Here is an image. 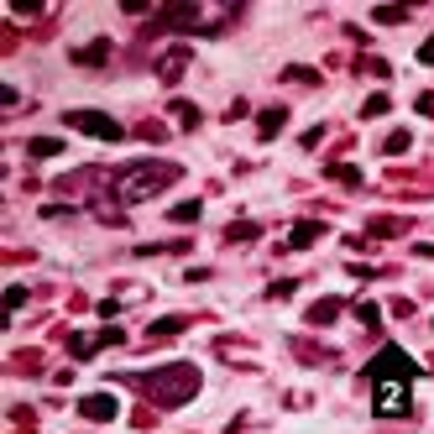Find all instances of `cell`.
Listing matches in <instances>:
<instances>
[{
  "label": "cell",
  "mask_w": 434,
  "mask_h": 434,
  "mask_svg": "<svg viewBox=\"0 0 434 434\" xmlns=\"http://www.w3.org/2000/svg\"><path fill=\"white\" fill-rule=\"evenodd\" d=\"M84 413L89 419H110L116 413V398H84Z\"/></svg>",
  "instance_id": "277c9868"
},
{
  "label": "cell",
  "mask_w": 434,
  "mask_h": 434,
  "mask_svg": "<svg viewBox=\"0 0 434 434\" xmlns=\"http://www.w3.org/2000/svg\"><path fill=\"white\" fill-rule=\"evenodd\" d=\"M152 178H173V168H163V163H147V168H131L126 178H120V194H126V199H147V194H152Z\"/></svg>",
  "instance_id": "7a4b0ae2"
},
{
  "label": "cell",
  "mask_w": 434,
  "mask_h": 434,
  "mask_svg": "<svg viewBox=\"0 0 434 434\" xmlns=\"http://www.w3.org/2000/svg\"><path fill=\"white\" fill-rule=\"evenodd\" d=\"M424 63H434V42H424Z\"/></svg>",
  "instance_id": "9c48e42d"
},
{
  "label": "cell",
  "mask_w": 434,
  "mask_h": 434,
  "mask_svg": "<svg viewBox=\"0 0 434 434\" xmlns=\"http://www.w3.org/2000/svg\"><path fill=\"white\" fill-rule=\"evenodd\" d=\"M335 314H341V304H335V298H325V304L314 309V319H319V325H325V319H335Z\"/></svg>",
  "instance_id": "52a82bcc"
},
{
  "label": "cell",
  "mask_w": 434,
  "mask_h": 434,
  "mask_svg": "<svg viewBox=\"0 0 434 434\" xmlns=\"http://www.w3.org/2000/svg\"><path fill=\"white\" fill-rule=\"evenodd\" d=\"M403 16H408L403 6H377V21H403Z\"/></svg>",
  "instance_id": "5b68a950"
},
{
  "label": "cell",
  "mask_w": 434,
  "mask_h": 434,
  "mask_svg": "<svg viewBox=\"0 0 434 434\" xmlns=\"http://www.w3.org/2000/svg\"><path fill=\"white\" fill-rule=\"evenodd\" d=\"M69 126L89 131V136H105V141H120V126H116L110 116H94V110H73V116H69Z\"/></svg>",
  "instance_id": "3957f363"
},
{
  "label": "cell",
  "mask_w": 434,
  "mask_h": 434,
  "mask_svg": "<svg viewBox=\"0 0 434 434\" xmlns=\"http://www.w3.org/2000/svg\"><path fill=\"white\" fill-rule=\"evenodd\" d=\"M105 53H110V42H94L89 53H79V58H84V63H105Z\"/></svg>",
  "instance_id": "8992f818"
},
{
  "label": "cell",
  "mask_w": 434,
  "mask_h": 434,
  "mask_svg": "<svg viewBox=\"0 0 434 434\" xmlns=\"http://www.w3.org/2000/svg\"><path fill=\"white\" fill-rule=\"evenodd\" d=\"M413 377H419V366H413V356L398 351V345H388V351L372 361V408L382 413V419H398V413H408Z\"/></svg>",
  "instance_id": "6da1fadb"
},
{
  "label": "cell",
  "mask_w": 434,
  "mask_h": 434,
  "mask_svg": "<svg viewBox=\"0 0 434 434\" xmlns=\"http://www.w3.org/2000/svg\"><path fill=\"white\" fill-rule=\"evenodd\" d=\"M278 126H282V110H267V116H262V136H272Z\"/></svg>",
  "instance_id": "ba28073f"
}]
</instances>
